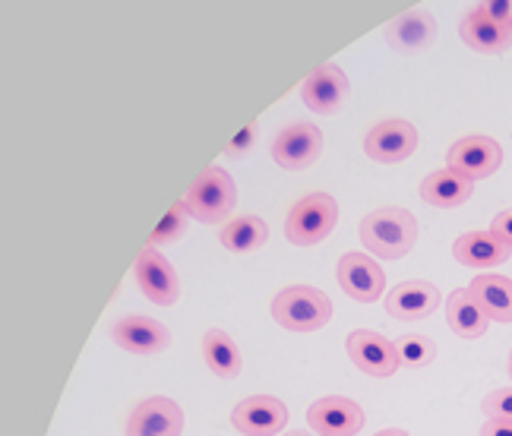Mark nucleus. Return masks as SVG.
<instances>
[{
    "label": "nucleus",
    "mask_w": 512,
    "mask_h": 436,
    "mask_svg": "<svg viewBox=\"0 0 512 436\" xmlns=\"http://www.w3.org/2000/svg\"><path fill=\"white\" fill-rule=\"evenodd\" d=\"M187 218H190V215L184 212L181 203L171 206L168 215L159 222V228L152 231V237H149V244H146V247H159V244H165V241H174V237H181L184 228H187Z\"/></svg>",
    "instance_id": "a878e982"
},
{
    "label": "nucleus",
    "mask_w": 512,
    "mask_h": 436,
    "mask_svg": "<svg viewBox=\"0 0 512 436\" xmlns=\"http://www.w3.org/2000/svg\"><path fill=\"white\" fill-rule=\"evenodd\" d=\"M500 165H503V146L497 140H490V136H462L449 149V168L468 177L471 184L497 174Z\"/></svg>",
    "instance_id": "423d86ee"
},
{
    "label": "nucleus",
    "mask_w": 512,
    "mask_h": 436,
    "mask_svg": "<svg viewBox=\"0 0 512 436\" xmlns=\"http://www.w3.org/2000/svg\"><path fill=\"white\" fill-rule=\"evenodd\" d=\"M133 272H136V285H140V291L152 304H159V307L177 304V297H181V282H177L174 266L155 247L140 250Z\"/></svg>",
    "instance_id": "0eeeda50"
},
{
    "label": "nucleus",
    "mask_w": 512,
    "mask_h": 436,
    "mask_svg": "<svg viewBox=\"0 0 512 436\" xmlns=\"http://www.w3.org/2000/svg\"><path fill=\"white\" fill-rule=\"evenodd\" d=\"M203 358L209 364V370L215 376H222V380H234V376H241V351L234 345V339L222 329H209L203 335Z\"/></svg>",
    "instance_id": "5701e85b"
},
{
    "label": "nucleus",
    "mask_w": 512,
    "mask_h": 436,
    "mask_svg": "<svg viewBox=\"0 0 512 436\" xmlns=\"http://www.w3.org/2000/svg\"><path fill=\"white\" fill-rule=\"evenodd\" d=\"M307 424L320 436H354L364 427V411L345 395H326V399L310 405Z\"/></svg>",
    "instance_id": "ddd939ff"
},
{
    "label": "nucleus",
    "mask_w": 512,
    "mask_h": 436,
    "mask_svg": "<svg viewBox=\"0 0 512 436\" xmlns=\"http://www.w3.org/2000/svg\"><path fill=\"white\" fill-rule=\"evenodd\" d=\"M481 408H484V414H487L490 421H512V386L494 389L481 402Z\"/></svg>",
    "instance_id": "bb28decb"
},
{
    "label": "nucleus",
    "mask_w": 512,
    "mask_h": 436,
    "mask_svg": "<svg viewBox=\"0 0 512 436\" xmlns=\"http://www.w3.org/2000/svg\"><path fill=\"white\" fill-rule=\"evenodd\" d=\"M219 241H222L225 250H231V253H253V250H260V247L269 241V225L263 222L260 215L231 218V222L222 225Z\"/></svg>",
    "instance_id": "b1692460"
},
{
    "label": "nucleus",
    "mask_w": 512,
    "mask_h": 436,
    "mask_svg": "<svg viewBox=\"0 0 512 436\" xmlns=\"http://www.w3.org/2000/svg\"><path fill=\"white\" fill-rule=\"evenodd\" d=\"M184 430V411L174 399L152 395L140 402L127 418V436H181Z\"/></svg>",
    "instance_id": "f8f14e48"
},
{
    "label": "nucleus",
    "mask_w": 512,
    "mask_h": 436,
    "mask_svg": "<svg viewBox=\"0 0 512 436\" xmlns=\"http://www.w3.org/2000/svg\"><path fill=\"white\" fill-rule=\"evenodd\" d=\"M418 149V130L408 121H380L364 136V152L380 165H399Z\"/></svg>",
    "instance_id": "6e6552de"
},
{
    "label": "nucleus",
    "mask_w": 512,
    "mask_h": 436,
    "mask_svg": "<svg viewBox=\"0 0 512 436\" xmlns=\"http://www.w3.org/2000/svg\"><path fill=\"white\" fill-rule=\"evenodd\" d=\"M111 339L130 354H159L168 351L171 332L159 320H149V316H124V320L114 323Z\"/></svg>",
    "instance_id": "f3484780"
},
{
    "label": "nucleus",
    "mask_w": 512,
    "mask_h": 436,
    "mask_svg": "<svg viewBox=\"0 0 512 436\" xmlns=\"http://www.w3.org/2000/svg\"><path fill=\"white\" fill-rule=\"evenodd\" d=\"M437 38V19L427 10H411L396 16L386 26V42L399 54H424Z\"/></svg>",
    "instance_id": "a211bd4d"
},
{
    "label": "nucleus",
    "mask_w": 512,
    "mask_h": 436,
    "mask_svg": "<svg viewBox=\"0 0 512 436\" xmlns=\"http://www.w3.org/2000/svg\"><path fill=\"white\" fill-rule=\"evenodd\" d=\"M440 291L430 282H402L386 294V313L402 323H418L440 307Z\"/></svg>",
    "instance_id": "6ab92c4d"
},
{
    "label": "nucleus",
    "mask_w": 512,
    "mask_h": 436,
    "mask_svg": "<svg viewBox=\"0 0 512 436\" xmlns=\"http://www.w3.org/2000/svg\"><path fill=\"white\" fill-rule=\"evenodd\" d=\"M481 436H512V421H490L481 427Z\"/></svg>",
    "instance_id": "7c9ffc66"
},
{
    "label": "nucleus",
    "mask_w": 512,
    "mask_h": 436,
    "mask_svg": "<svg viewBox=\"0 0 512 436\" xmlns=\"http://www.w3.org/2000/svg\"><path fill=\"white\" fill-rule=\"evenodd\" d=\"M452 256L468 269H494V266H503L512 256V244L503 241V237L490 228L465 231L462 237H456V244H452Z\"/></svg>",
    "instance_id": "dca6fc26"
},
{
    "label": "nucleus",
    "mask_w": 512,
    "mask_h": 436,
    "mask_svg": "<svg viewBox=\"0 0 512 436\" xmlns=\"http://www.w3.org/2000/svg\"><path fill=\"white\" fill-rule=\"evenodd\" d=\"M272 320L288 332H317L332 320V301L310 285H294L275 294Z\"/></svg>",
    "instance_id": "7ed1b4c3"
},
{
    "label": "nucleus",
    "mask_w": 512,
    "mask_h": 436,
    "mask_svg": "<svg viewBox=\"0 0 512 436\" xmlns=\"http://www.w3.org/2000/svg\"><path fill=\"white\" fill-rule=\"evenodd\" d=\"M396 348H399L402 364H408V367H427L433 358H437V345H433V339H427V335H421V332L402 335V339L396 342Z\"/></svg>",
    "instance_id": "393cba45"
},
{
    "label": "nucleus",
    "mask_w": 512,
    "mask_h": 436,
    "mask_svg": "<svg viewBox=\"0 0 512 436\" xmlns=\"http://www.w3.org/2000/svg\"><path fill=\"white\" fill-rule=\"evenodd\" d=\"M490 231L500 234L503 241H509V244H512V209L500 212V215L494 218V222H490Z\"/></svg>",
    "instance_id": "c85d7f7f"
},
{
    "label": "nucleus",
    "mask_w": 512,
    "mask_h": 436,
    "mask_svg": "<svg viewBox=\"0 0 512 436\" xmlns=\"http://www.w3.org/2000/svg\"><path fill=\"white\" fill-rule=\"evenodd\" d=\"M285 436H310V433H304V430H294V433H285Z\"/></svg>",
    "instance_id": "473e14b6"
},
{
    "label": "nucleus",
    "mask_w": 512,
    "mask_h": 436,
    "mask_svg": "<svg viewBox=\"0 0 512 436\" xmlns=\"http://www.w3.org/2000/svg\"><path fill=\"white\" fill-rule=\"evenodd\" d=\"M234 203H238V187H234L231 174L222 171L219 165H209L196 181L190 184V190L184 193V212L190 218L203 225H219L231 215Z\"/></svg>",
    "instance_id": "f03ea898"
},
{
    "label": "nucleus",
    "mask_w": 512,
    "mask_h": 436,
    "mask_svg": "<svg viewBox=\"0 0 512 436\" xmlns=\"http://www.w3.org/2000/svg\"><path fill=\"white\" fill-rule=\"evenodd\" d=\"M339 222V206L329 193H310L291 206L285 218V237L298 247H313L326 241Z\"/></svg>",
    "instance_id": "20e7f679"
},
{
    "label": "nucleus",
    "mask_w": 512,
    "mask_h": 436,
    "mask_svg": "<svg viewBox=\"0 0 512 436\" xmlns=\"http://www.w3.org/2000/svg\"><path fill=\"white\" fill-rule=\"evenodd\" d=\"M471 193H475V184H471L468 177L456 174L452 168L433 171L421 181V200L437 209H456L471 200Z\"/></svg>",
    "instance_id": "aec40b11"
},
{
    "label": "nucleus",
    "mask_w": 512,
    "mask_h": 436,
    "mask_svg": "<svg viewBox=\"0 0 512 436\" xmlns=\"http://www.w3.org/2000/svg\"><path fill=\"white\" fill-rule=\"evenodd\" d=\"M348 95H351V83L348 76L336 67V64H320L313 70L304 86H301V98L310 111L317 114H336L348 105Z\"/></svg>",
    "instance_id": "9b49d317"
},
{
    "label": "nucleus",
    "mask_w": 512,
    "mask_h": 436,
    "mask_svg": "<svg viewBox=\"0 0 512 436\" xmlns=\"http://www.w3.org/2000/svg\"><path fill=\"white\" fill-rule=\"evenodd\" d=\"M339 285L351 301L373 304L386 288V275L367 253H345L339 260Z\"/></svg>",
    "instance_id": "4468645a"
},
{
    "label": "nucleus",
    "mask_w": 512,
    "mask_h": 436,
    "mask_svg": "<svg viewBox=\"0 0 512 436\" xmlns=\"http://www.w3.org/2000/svg\"><path fill=\"white\" fill-rule=\"evenodd\" d=\"M494 19H503V23H512V4L509 0H490V4H481Z\"/></svg>",
    "instance_id": "c756f323"
},
{
    "label": "nucleus",
    "mask_w": 512,
    "mask_h": 436,
    "mask_svg": "<svg viewBox=\"0 0 512 436\" xmlns=\"http://www.w3.org/2000/svg\"><path fill=\"white\" fill-rule=\"evenodd\" d=\"M509 376H512V351H509Z\"/></svg>",
    "instance_id": "72a5a7b5"
},
{
    "label": "nucleus",
    "mask_w": 512,
    "mask_h": 436,
    "mask_svg": "<svg viewBox=\"0 0 512 436\" xmlns=\"http://www.w3.org/2000/svg\"><path fill=\"white\" fill-rule=\"evenodd\" d=\"M231 424L244 436H275L288 427V408L275 395H250L234 405Z\"/></svg>",
    "instance_id": "9d476101"
},
{
    "label": "nucleus",
    "mask_w": 512,
    "mask_h": 436,
    "mask_svg": "<svg viewBox=\"0 0 512 436\" xmlns=\"http://www.w3.org/2000/svg\"><path fill=\"white\" fill-rule=\"evenodd\" d=\"M348 354L354 367L367 376H392L399 370L402 358H399V348L396 342H389L386 335L380 332H370V329H354L348 335Z\"/></svg>",
    "instance_id": "1a4fd4ad"
},
{
    "label": "nucleus",
    "mask_w": 512,
    "mask_h": 436,
    "mask_svg": "<svg viewBox=\"0 0 512 436\" xmlns=\"http://www.w3.org/2000/svg\"><path fill=\"white\" fill-rule=\"evenodd\" d=\"M373 436H408L405 430H396V427H389V430H380V433H373Z\"/></svg>",
    "instance_id": "2f4dec72"
},
{
    "label": "nucleus",
    "mask_w": 512,
    "mask_h": 436,
    "mask_svg": "<svg viewBox=\"0 0 512 436\" xmlns=\"http://www.w3.org/2000/svg\"><path fill=\"white\" fill-rule=\"evenodd\" d=\"M490 323H512V279L506 275H475L468 285Z\"/></svg>",
    "instance_id": "412c9836"
},
{
    "label": "nucleus",
    "mask_w": 512,
    "mask_h": 436,
    "mask_svg": "<svg viewBox=\"0 0 512 436\" xmlns=\"http://www.w3.org/2000/svg\"><path fill=\"white\" fill-rule=\"evenodd\" d=\"M323 155V133L317 124L294 121L288 124L272 143V158L275 165L285 171H304Z\"/></svg>",
    "instance_id": "39448f33"
},
{
    "label": "nucleus",
    "mask_w": 512,
    "mask_h": 436,
    "mask_svg": "<svg viewBox=\"0 0 512 436\" xmlns=\"http://www.w3.org/2000/svg\"><path fill=\"white\" fill-rule=\"evenodd\" d=\"M361 241L373 256L402 260V256L418 244V218L399 206L373 209L361 222Z\"/></svg>",
    "instance_id": "f257e3e1"
},
{
    "label": "nucleus",
    "mask_w": 512,
    "mask_h": 436,
    "mask_svg": "<svg viewBox=\"0 0 512 436\" xmlns=\"http://www.w3.org/2000/svg\"><path fill=\"white\" fill-rule=\"evenodd\" d=\"M446 320L452 332L462 335V339H481L490 326L487 313L481 310V304L475 301V294L468 288H459L446 297Z\"/></svg>",
    "instance_id": "4be33fe9"
},
{
    "label": "nucleus",
    "mask_w": 512,
    "mask_h": 436,
    "mask_svg": "<svg viewBox=\"0 0 512 436\" xmlns=\"http://www.w3.org/2000/svg\"><path fill=\"white\" fill-rule=\"evenodd\" d=\"M459 35H462V42L478 54H506L512 48V23L494 19L484 7L465 13Z\"/></svg>",
    "instance_id": "2eb2a0df"
},
{
    "label": "nucleus",
    "mask_w": 512,
    "mask_h": 436,
    "mask_svg": "<svg viewBox=\"0 0 512 436\" xmlns=\"http://www.w3.org/2000/svg\"><path fill=\"white\" fill-rule=\"evenodd\" d=\"M253 140H256V124H244V130H241L238 136H234L225 152H228L231 158H241L244 152L253 149Z\"/></svg>",
    "instance_id": "cd10ccee"
}]
</instances>
